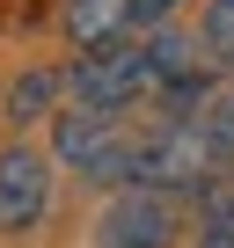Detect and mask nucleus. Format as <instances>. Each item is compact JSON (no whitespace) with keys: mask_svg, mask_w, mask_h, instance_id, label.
<instances>
[{"mask_svg":"<svg viewBox=\"0 0 234 248\" xmlns=\"http://www.w3.org/2000/svg\"><path fill=\"white\" fill-rule=\"evenodd\" d=\"M59 73H22L15 88H8V117L15 124H30V117H51V102H59Z\"/></svg>","mask_w":234,"mask_h":248,"instance_id":"7","label":"nucleus"},{"mask_svg":"<svg viewBox=\"0 0 234 248\" xmlns=\"http://www.w3.org/2000/svg\"><path fill=\"white\" fill-rule=\"evenodd\" d=\"M66 30L95 51V44H110L117 30H132V0H73V15H66Z\"/></svg>","mask_w":234,"mask_h":248,"instance_id":"5","label":"nucleus"},{"mask_svg":"<svg viewBox=\"0 0 234 248\" xmlns=\"http://www.w3.org/2000/svg\"><path fill=\"white\" fill-rule=\"evenodd\" d=\"M102 248H168L176 241V197L161 190H117V204L95 226Z\"/></svg>","mask_w":234,"mask_h":248,"instance_id":"3","label":"nucleus"},{"mask_svg":"<svg viewBox=\"0 0 234 248\" xmlns=\"http://www.w3.org/2000/svg\"><path fill=\"white\" fill-rule=\"evenodd\" d=\"M51 204V161L37 146H8L0 154V233H30Z\"/></svg>","mask_w":234,"mask_h":248,"instance_id":"4","label":"nucleus"},{"mask_svg":"<svg viewBox=\"0 0 234 248\" xmlns=\"http://www.w3.org/2000/svg\"><path fill=\"white\" fill-rule=\"evenodd\" d=\"M147 66H154V88H161V95L183 88V80H198L190 37H176V30H154V37H147Z\"/></svg>","mask_w":234,"mask_h":248,"instance_id":"6","label":"nucleus"},{"mask_svg":"<svg viewBox=\"0 0 234 248\" xmlns=\"http://www.w3.org/2000/svg\"><path fill=\"white\" fill-rule=\"evenodd\" d=\"M139 139L125 117H110V109H66L51 117V154L66 168H81L88 183H125L132 190V168H139Z\"/></svg>","mask_w":234,"mask_h":248,"instance_id":"1","label":"nucleus"},{"mask_svg":"<svg viewBox=\"0 0 234 248\" xmlns=\"http://www.w3.org/2000/svg\"><path fill=\"white\" fill-rule=\"evenodd\" d=\"M205 51H212V66H227L234 73V0H212V8H205Z\"/></svg>","mask_w":234,"mask_h":248,"instance_id":"9","label":"nucleus"},{"mask_svg":"<svg viewBox=\"0 0 234 248\" xmlns=\"http://www.w3.org/2000/svg\"><path fill=\"white\" fill-rule=\"evenodd\" d=\"M198 248H234V204H227V212H205V233H198Z\"/></svg>","mask_w":234,"mask_h":248,"instance_id":"10","label":"nucleus"},{"mask_svg":"<svg viewBox=\"0 0 234 248\" xmlns=\"http://www.w3.org/2000/svg\"><path fill=\"white\" fill-rule=\"evenodd\" d=\"M190 124H198L205 139H219V146L234 154V80H227V88H212V95H205V109H198Z\"/></svg>","mask_w":234,"mask_h":248,"instance_id":"8","label":"nucleus"},{"mask_svg":"<svg viewBox=\"0 0 234 248\" xmlns=\"http://www.w3.org/2000/svg\"><path fill=\"white\" fill-rule=\"evenodd\" d=\"M66 88L81 95V109H132L147 88H154V66H147V44H95L73 73H66Z\"/></svg>","mask_w":234,"mask_h":248,"instance_id":"2","label":"nucleus"},{"mask_svg":"<svg viewBox=\"0 0 234 248\" xmlns=\"http://www.w3.org/2000/svg\"><path fill=\"white\" fill-rule=\"evenodd\" d=\"M176 0H132V30H168Z\"/></svg>","mask_w":234,"mask_h":248,"instance_id":"11","label":"nucleus"}]
</instances>
